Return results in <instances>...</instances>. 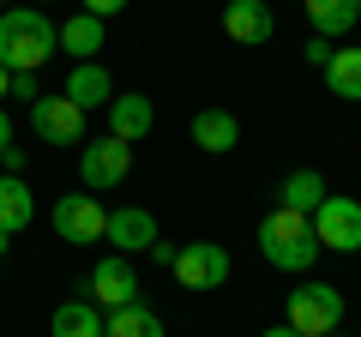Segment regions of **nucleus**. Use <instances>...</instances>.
I'll use <instances>...</instances> for the list:
<instances>
[{
  "mask_svg": "<svg viewBox=\"0 0 361 337\" xmlns=\"http://www.w3.org/2000/svg\"><path fill=\"white\" fill-rule=\"evenodd\" d=\"M6 6H13V0H0V13H6Z\"/></svg>",
  "mask_w": 361,
  "mask_h": 337,
  "instance_id": "obj_29",
  "label": "nucleus"
},
{
  "mask_svg": "<svg viewBox=\"0 0 361 337\" xmlns=\"http://www.w3.org/2000/svg\"><path fill=\"white\" fill-rule=\"evenodd\" d=\"M325 91L343 97V103H361V49H331V61L319 66Z\"/></svg>",
  "mask_w": 361,
  "mask_h": 337,
  "instance_id": "obj_18",
  "label": "nucleus"
},
{
  "mask_svg": "<svg viewBox=\"0 0 361 337\" xmlns=\"http://www.w3.org/2000/svg\"><path fill=\"white\" fill-rule=\"evenodd\" d=\"M307 6V25H313V37H349V30L361 25V0H301Z\"/></svg>",
  "mask_w": 361,
  "mask_h": 337,
  "instance_id": "obj_16",
  "label": "nucleus"
},
{
  "mask_svg": "<svg viewBox=\"0 0 361 337\" xmlns=\"http://www.w3.org/2000/svg\"><path fill=\"white\" fill-rule=\"evenodd\" d=\"M313 241L319 253H361V199H343V193H325L319 211H313Z\"/></svg>",
  "mask_w": 361,
  "mask_h": 337,
  "instance_id": "obj_4",
  "label": "nucleus"
},
{
  "mask_svg": "<svg viewBox=\"0 0 361 337\" xmlns=\"http://www.w3.org/2000/svg\"><path fill=\"white\" fill-rule=\"evenodd\" d=\"M337 319H343V289L337 283H319V277H307L301 289H289V331L295 337H325L337 331Z\"/></svg>",
  "mask_w": 361,
  "mask_h": 337,
  "instance_id": "obj_3",
  "label": "nucleus"
},
{
  "mask_svg": "<svg viewBox=\"0 0 361 337\" xmlns=\"http://www.w3.org/2000/svg\"><path fill=\"white\" fill-rule=\"evenodd\" d=\"M13 145V121H6V109H0V151Z\"/></svg>",
  "mask_w": 361,
  "mask_h": 337,
  "instance_id": "obj_26",
  "label": "nucleus"
},
{
  "mask_svg": "<svg viewBox=\"0 0 361 337\" xmlns=\"http://www.w3.org/2000/svg\"><path fill=\"white\" fill-rule=\"evenodd\" d=\"M355 337H361V331H355Z\"/></svg>",
  "mask_w": 361,
  "mask_h": 337,
  "instance_id": "obj_32",
  "label": "nucleus"
},
{
  "mask_svg": "<svg viewBox=\"0 0 361 337\" xmlns=\"http://www.w3.org/2000/svg\"><path fill=\"white\" fill-rule=\"evenodd\" d=\"M151 127H157V109H151V97H139V91H115V97H109V139H121V145H139Z\"/></svg>",
  "mask_w": 361,
  "mask_h": 337,
  "instance_id": "obj_10",
  "label": "nucleus"
},
{
  "mask_svg": "<svg viewBox=\"0 0 361 337\" xmlns=\"http://www.w3.org/2000/svg\"><path fill=\"white\" fill-rule=\"evenodd\" d=\"M30 127H37V139H49V145H85V109L66 103L61 91L37 97V103H30Z\"/></svg>",
  "mask_w": 361,
  "mask_h": 337,
  "instance_id": "obj_8",
  "label": "nucleus"
},
{
  "mask_svg": "<svg viewBox=\"0 0 361 337\" xmlns=\"http://www.w3.org/2000/svg\"><path fill=\"white\" fill-rule=\"evenodd\" d=\"M85 13H90V18H103V25H109L115 13H127V0H85Z\"/></svg>",
  "mask_w": 361,
  "mask_h": 337,
  "instance_id": "obj_23",
  "label": "nucleus"
},
{
  "mask_svg": "<svg viewBox=\"0 0 361 337\" xmlns=\"http://www.w3.org/2000/svg\"><path fill=\"white\" fill-rule=\"evenodd\" d=\"M103 241H115V253H151V241H157V217H151L145 205H121V211H109Z\"/></svg>",
  "mask_w": 361,
  "mask_h": 337,
  "instance_id": "obj_12",
  "label": "nucleus"
},
{
  "mask_svg": "<svg viewBox=\"0 0 361 337\" xmlns=\"http://www.w3.org/2000/svg\"><path fill=\"white\" fill-rule=\"evenodd\" d=\"M169 271H175L180 289H199V295H205V289L229 283V253H223L217 241H187V247H175V265H169Z\"/></svg>",
  "mask_w": 361,
  "mask_h": 337,
  "instance_id": "obj_6",
  "label": "nucleus"
},
{
  "mask_svg": "<svg viewBox=\"0 0 361 337\" xmlns=\"http://www.w3.org/2000/svg\"><path fill=\"white\" fill-rule=\"evenodd\" d=\"M301 54H307L313 66H325V61H331V42H325V37H307V49H301Z\"/></svg>",
  "mask_w": 361,
  "mask_h": 337,
  "instance_id": "obj_25",
  "label": "nucleus"
},
{
  "mask_svg": "<svg viewBox=\"0 0 361 337\" xmlns=\"http://www.w3.org/2000/svg\"><path fill=\"white\" fill-rule=\"evenodd\" d=\"M54 337H103V307L97 301H61L49 319Z\"/></svg>",
  "mask_w": 361,
  "mask_h": 337,
  "instance_id": "obj_19",
  "label": "nucleus"
},
{
  "mask_svg": "<svg viewBox=\"0 0 361 337\" xmlns=\"http://www.w3.org/2000/svg\"><path fill=\"white\" fill-rule=\"evenodd\" d=\"M325 193H331V187H325L319 168H289V175H283V205H289V211H301V217H313Z\"/></svg>",
  "mask_w": 361,
  "mask_h": 337,
  "instance_id": "obj_21",
  "label": "nucleus"
},
{
  "mask_svg": "<svg viewBox=\"0 0 361 337\" xmlns=\"http://www.w3.org/2000/svg\"><path fill=\"white\" fill-rule=\"evenodd\" d=\"M325 337H337V331H325Z\"/></svg>",
  "mask_w": 361,
  "mask_h": 337,
  "instance_id": "obj_30",
  "label": "nucleus"
},
{
  "mask_svg": "<svg viewBox=\"0 0 361 337\" xmlns=\"http://www.w3.org/2000/svg\"><path fill=\"white\" fill-rule=\"evenodd\" d=\"M223 30H229L235 42H247V49H259V42L277 37V13H271L265 0H229V6H223Z\"/></svg>",
  "mask_w": 361,
  "mask_h": 337,
  "instance_id": "obj_11",
  "label": "nucleus"
},
{
  "mask_svg": "<svg viewBox=\"0 0 361 337\" xmlns=\"http://www.w3.org/2000/svg\"><path fill=\"white\" fill-rule=\"evenodd\" d=\"M54 25L37 13V6H6L0 13V66L6 73H37V66L54 61Z\"/></svg>",
  "mask_w": 361,
  "mask_h": 337,
  "instance_id": "obj_2",
  "label": "nucleus"
},
{
  "mask_svg": "<svg viewBox=\"0 0 361 337\" xmlns=\"http://www.w3.org/2000/svg\"><path fill=\"white\" fill-rule=\"evenodd\" d=\"M103 337H163V319H157V307H145V301H127V307H115L103 319Z\"/></svg>",
  "mask_w": 361,
  "mask_h": 337,
  "instance_id": "obj_20",
  "label": "nucleus"
},
{
  "mask_svg": "<svg viewBox=\"0 0 361 337\" xmlns=\"http://www.w3.org/2000/svg\"><path fill=\"white\" fill-rule=\"evenodd\" d=\"M103 229H109V211L90 193H66L61 205H54V235H61V241L90 247V241H103Z\"/></svg>",
  "mask_w": 361,
  "mask_h": 337,
  "instance_id": "obj_7",
  "label": "nucleus"
},
{
  "mask_svg": "<svg viewBox=\"0 0 361 337\" xmlns=\"http://www.w3.org/2000/svg\"><path fill=\"white\" fill-rule=\"evenodd\" d=\"M259 337H295V331H289V325H271V331H259Z\"/></svg>",
  "mask_w": 361,
  "mask_h": 337,
  "instance_id": "obj_27",
  "label": "nucleus"
},
{
  "mask_svg": "<svg viewBox=\"0 0 361 337\" xmlns=\"http://www.w3.org/2000/svg\"><path fill=\"white\" fill-rule=\"evenodd\" d=\"M6 85H13V73H6V66H0V97H6Z\"/></svg>",
  "mask_w": 361,
  "mask_h": 337,
  "instance_id": "obj_28",
  "label": "nucleus"
},
{
  "mask_svg": "<svg viewBox=\"0 0 361 337\" xmlns=\"http://www.w3.org/2000/svg\"><path fill=\"white\" fill-rule=\"evenodd\" d=\"M253 241H259V253H265V265H277V271H295V277H307L313 259H319L313 223L301 217V211H289V205L265 211V217H259V229H253Z\"/></svg>",
  "mask_w": 361,
  "mask_h": 337,
  "instance_id": "obj_1",
  "label": "nucleus"
},
{
  "mask_svg": "<svg viewBox=\"0 0 361 337\" xmlns=\"http://www.w3.org/2000/svg\"><path fill=\"white\" fill-rule=\"evenodd\" d=\"M30 217H37V199H30L25 175H0V235L30 229Z\"/></svg>",
  "mask_w": 361,
  "mask_h": 337,
  "instance_id": "obj_17",
  "label": "nucleus"
},
{
  "mask_svg": "<svg viewBox=\"0 0 361 337\" xmlns=\"http://www.w3.org/2000/svg\"><path fill=\"white\" fill-rule=\"evenodd\" d=\"M90 301L97 307H127V301H139V271L127 265V253H109L97 271H90Z\"/></svg>",
  "mask_w": 361,
  "mask_h": 337,
  "instance_id": "obj_9",
  "label": "nucleus"
},
{
  "mask_svg": "<svg viewBox=\"0 0 361 337\" xmlns=\"http://www.w3.org/2000/svg\"><path fill=\"white\" fill-rule=\"evenodd\" d=\"M61 97H66V103H78V109L90 115V109H109V97H115V78H109V66H97V61H78L73 73H66Z\"/></svg>",
  "mask_w": 361,
  "mask_h": 337,
  "instance_id": "obj_13",
  "label": "nucleus"
},
{
  "mask_svg": "<svg viewBox=\"0 0 361 337\" xmlns=\"http://www.w3.org/2000/svg\"><path fill=\"white\" fill-rule=\"evenodd\" d=\"M54 42H61L73 61H97V49H109V25H103V18H90V13H73V18H61Z\"/></svg>",
  "mask_w": 361,
  "mask_h": 337,
  "instance_id": "obj_14",
  "label": "nucleus"
},
{
  "mask_svg": "<svg viewBox=\"0 0 361 337\" xmlns=\"http://www.w3.org/2000/svg\"><path fill=\"white\" fill-rule=\"evenodd\" d=\"M0 168H6V175H25V145H6V151H0Z\"/></svg>",
  "mask_w": 361,
  "mask_h": 337,
  "instance_id": "obj_24",
  "label": "nucleus"
},
{
  "mask_svg": "<svg viewBox=\"0 0 361 337\" xmlns=\"http://www.w3.org/2000/svg\"><path fill=\"white\" fill-rule=\"evenodd\" d=\"M127 175H133V145H121V139H90L85 151H78V181H85L90 193H115Z\"/></svg>",
  "mask_w": 361,
  "mask_h": 337,
  "instance_id": "obj_5",
  "label": "nucleus"
},
{
  "mask_svg": "<svg viewBox=\"0 0 361 337\" xmlns=\"http://www.w3.org/2000/svg\"><path fill=\"white\" fill-rule=\"evenodd\" d=\"M6 97H13V103H37V73H13V85H6Z\"/></svg>",
  "mask_w": 361,
  "mask_h": 337,
  "instance_id": "obj_22",
  "label": "nucleus"
},
{
  "mask_svg": "<svg viewBox=\"0 0 361 337\" xmlns=\"http://www.w3.org/2000/svg\"><path fill=\"white\" fill-rule=\"evenodd\" d=\"M223 6H229V0H223Z\"/></svg>",
  "mask_w": 361,
  "mask_h": 337,
  "instance_id": "obj_31",
  "label": "nucleus"
},
{
  "mask_svg": "<svg viewBox=\"0 0 361 337\" xmlns=\"http://www.w3.org/2000/svg\"><path fill=\"white\" fill-rule=\"evenodd\" d=\"M193 145L205 157L235 151V145H241V121H235L229 109H199V115H193Z\"/></svg>",
  "mask_w": 361,
  "mask_h": 337,
  "instance_id": "obj_15",
  "label": "nucleus"
}]
</instances>
